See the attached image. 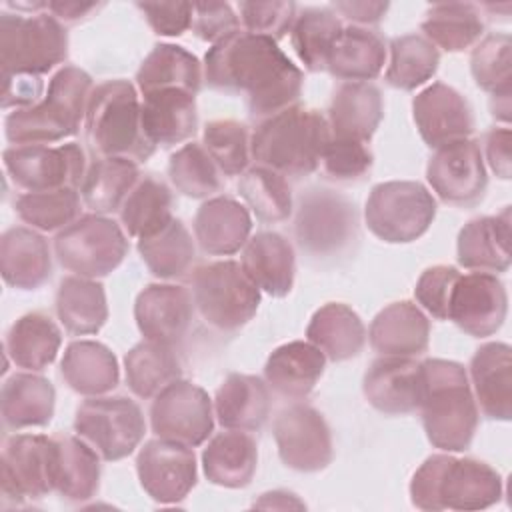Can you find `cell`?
Wrapping results in <instances>:
<instances>
[{"label":"cell","instance_id":"25","mask_svg":"<svg viewBox=\"0 0 512 512\" xmlns=\"http://www.w3.org/2000/svg\"><path fill=\"white\" fill-rule=\"evenodd\" d=\"M252 232V218L244 204L230 196L208 198L194 216V238L210 256H230L244 248Z\"/></svg>","mask_w":512,"mask_h":512},{"label":"cell","instance_id":"45","mask_svg":"<svg viewBox=\"0 0 512 512\" xmlns=\"http://www.w3.org/2000/svg\"><path fill=\"white\" fill-rule=\"evenodd\" d=\"M172 218V194L168 186L154 176H142L120 208V224L126 234L136 240L156 234L170 224Z\"/></svg>","mask_w":512,"mask_h":512},{"label":"cell","instance_id":"1","mask_svg":"<svg viewBox=\"0 0 512 512\" xmlns=\"http://www.w3.org/2000/svg\"><path fill=\"white\" fill-rule=\"evenodd\" d=\"M204 78L214 90L246 94L250 114L260 120L296 106L304 84L276 40L242 30L208 48Z\"/></svg>","mask_w":512,"mask_h":512},{"label":"cell","instance_id":"42","mask_svg":"<svg viewBox=\"0 0 512 512\" xmlns=\"http://www.w3.org/2000/svg\"><path fill=\"white\" fill-rule=\"evenodd\" d=\"M424 38L446 52H462L484 34L482 12L470 2H438L426 10L422 20Z\"/></svg>","mask_w":512,"mask_h":512},{"label":"cell","instance_id":"57","mask_svg":"<svg viewBox=\"0 0 512 512\" xmlns=\"http://www.w3.org/2000/svg\"><path fill=\"white\" fill-rule=\"evenodd\" d=\"M192 28L200 40L216 44L240 32V18L228 2H198L192 4Z\"/></svg>","mask_w":512,"mask_h":512},{"label":"cell","instance_id":"15","mask_svg":"<svg viewBox=\"0 0 512 512\" xmlns=\"http://www.w3.org/2000/svg\"><path fill=\"white\" fill-rule=\"evenodd\" d=\"M294 232L302 250L314 256L336 254L356 234L354 204L330 190H310L300 198Z\"/></svg>","mask_w":512,"mask_h":512},{"label":"cell","instance_id":"18","mask_svg":"<svg viewBox=\"0 0 512 512\" xmlns=\"http://www.w3.org/2000/svg\"><path fill=\"white\" fill-rule=\"evenodd\" d=\"M142 490L160 504L184 500L196 486V456L192 448L164 438L148 440L136 458Z\"/></svg>","mask_w":512,"mask_h":512},{"label":"cell","instance_id":"22","mask_svg":"<svg viewBox=\"0 0 512 512\" xmlns=\"http://www.w3.org/2000/svg\"><path fill=\"white\" fill-rule=\"evenodd\" d=\"M362 392L378 412L390 416L416 412L422 398V364L406 356H380L366 370Z\"/></svg>","mask_w":512,"mask_h":512},{"label":"cell","instance_id":"12","mask_svg":"<svg viewBox=\"0 0 512 512\" xmlns=\"http://www.w3.org/2000/svg\"><path fill=\"white\" fill-rule=\"evenodd\" d=\"M12 182L26 192L78 188L86 176V154L76 142L10 146L2 154Z\"/></svg>","mask_w":512,"mask_h":512},{"label":"cell","instance_id":"39","mask_svg":"<svg viewBox=\"0 0 512 512\" xmlns=\"http://www.w3.org/2000/svg\"><path fill=\"white\" fill-rule=\"evenodd\" d=\"M62 334L50 316L30 312L20 316L4 338L6 356L28 372H40L50 366L60 350Z\"/></svg>","mask_w":512,"mask_h":512},{"label":"cell","instance_id":"59","mask_svg":"<svg viewBox=\"0 0 512 512\" xmlns=\"http://www.w3.org/2000/svg\"><path fill=\"white\" fill-rule=\"evenodd\" d=\"M44 84L40 76L2 78V108H26L38 102Z\"/></svg>","mask_w":512,"mask_h":512},{"label":"cell","instance_id":"62","mask_svg":"<svg viewBox=\"0 0 512 512\" xmlns=\"http://www.w3.org/2000/svg\"><path fill=\"white\" fill-rule=\"evenodd\" d=\"M102 4L96 2H48V12L64 22V24H74L96 12Z\"/></svg>","mask_w":512,"mask_h":512},{"label":"cell","instance_id":"10","mask_svg":"<svg viewBox=\"0 0 512 512\" xmlns=\"http://www.w3.org/2000/svg\"><path fill=\"white\" fill-rule=\"evenodd\" d=\"M54 254L60 266L74 276L96 280L122 264L128 238L112 218L86 214L56 234Z\"/></svg>","mask_w":512,"mask_h":512},{"label":"cell","instance_id":"32","mask_svg":"<svg viewBox=\"0 0 512 512\" xmlns=\"http://www.w3.org/2000/svg\"><path fill=\"white\" fill-rule=\"evenodd\" d=\"M270 406L268 384L250 374H228L214 396V414L226 430H260L270 416Z\"/></svg>","mask_w":512,"mask_h":512},{"label":"cell","instance_id":"40","mask_svg":"<svg viewBox=\"0 0 512 512\" xmlns=\"http://www.w3.org/2000/svg\"><path fill=\"white\" fill-rule=\"evenodd\" d=\"M200 84L202 66L198 58L176 44H156L136 72V88L140 94L176 88L196 96Z\"/></svg>","mask_w":512,"mask_h":512},{"label":"cell","instance_id":"33","mask_svg":"<svg viewBox=\"0 0 512 512\" xmlns=\"http://www.w3.org/2000/svg\"><path fill=\"white\" fill-rule=\"evenodd\" d=\"M60 374L70 390L82 396H104L120 382L118 360L96 340H74L66 346Z\"/></svg>","mask_w":512,"mask_h":512},{"label":"cell","instance_id":"46","mask_svg":"<svg viewBox=\"0 0 512 512\" xmlns=\"http://www.w3.org/2000/svg\"><path fill=\"white\" fill-rule=\"evenodd\" d=\"M138 252L156 278L172 280L184 276L196 256L194 240L182 220L172 218L162 230L138 240Z\"/></svg>","mask_w":512,"mask_h":512},{"label":"cell","instance_id":"35","mask_svg":"<svg viewBox=\"0 0 512 512\" xmlns=\"http://www.w3.org/2000/svg\"><path fill=\"white\" fill-rule=\"evenodd\" d=\"M258 466L254 438L242 430L216 434L202 452L204 476L222 488H244L252 482Z\"/></svg>","mask_w":512,"mask_h":512},{"label":"cell","instance_id":"28","mask_svg":"<svg viewBox=\"0 0 512 512\" xmlns=\"http://www.w3.org/2000/svg\"><path fill=\"white\" fill-rule=\"evenodd\" d=\"M384 116L380 90L370 82H344L336 88L328 108L332 138L368 142Z\"/></svg>","mask_w":512,"mask_h":512},{"label":"cell","instance_id":"44","mask_svg":"<svg viewBox=\"0 0 512 512\" xmlns=\"http://www.w3.org/2000/svg\"><path fill=\"white\" fill-rule=\"evenodd\" d=\"M126 384L138 398H154L168 384L180 380L182 366L172 346L142 340L124 356Z\"/></svg>","mask_w":512,"mask_h":512},{"label":"cell","instance_id":"31","mask_svg":"<svg viewBox=\"0 0 512 512\" xmlns=\"http://www.w3.org/2000/svg\"><path fill=\"white\" fill-rule=\"evenodd\" d=\"M0 272L4 282L14 288H40L52 272V256L46 238L34 228H8L0 238Z\"/></svg>","mask_w":512,"mask_h":512},{"label":"cell","instance_id":"19","mask_svg":"<svg viewBox=\"0 0 512 512\" xmlns=\"http://www.w3.org/2000/svg\"><path fill=\"white\" fill-rule=\"evenodd\" d=\"M508 312V296L504 284L490 272L460 274L448 308L452 320L462 332L474 338L496 334Z\"/></svg>","mask_w":512,"mask_h":512},{"label":"cell","instance_id":"50","mask_svg":"<svg viewBox=\"0 0 512 512\" xmlns=\"http://www.w3.org/2000/svg\"><path fill=\"white\" fill-rule=\"evenodd\" d=\"M16 214L30 228L60 232L80 218V194L76 188L24 192L14 202Z\"/></svg>","mask_w":512,"mask_h":512},{"label":"cell","instance_id":"27","mask_svg":"<svg viewBox=\"0 0 512 512\" xmlns=\"http://www.w3.org/2000/svg\"><path fill=\"white\" fill-rule=\"evenodd\" d=\"M368 340L380 356L414 358L428 348L430 320L410 300L392 302L374 316Z\"/></svg>","mask_w":512,"mask_h":512},{"label":"cell","instance_id":"41","mask_svg":"<svg viewBox=\"0 0 512 512\" xmlns=\"http://www.w3.org/2000/svg\"><path fill=\"white\" fill-rule=\"evenodd\" d=\"M56 314L68 334H96L108 320L104 286L82 276L62 278L56 290Z\"/></svg>","mask_w":512,"mask_h":512},{"label":"cell","instance_id":"63","mask_svg":"<svg viewBox=\"0 0 512 512\" xmlns=\"http://www.w3.org/2000/svg\"><path fill=\"white\" fill-rule=\"evenodd\" d=\"M258 508H304V504L290 492L284 490H274V492H264L258 502H254Z\"/></svg>","mask_w":512,"mask_h":512},{"label":"cell","instance_id":"7","mask_svg":"<svg viewBox=\"0 0 512 512\" xmlns=\"http://www.w3.org/2000/svg\"><path fill=\"white\" fill-rule=\"evenodd\" d=\"M68 56V34L52 14H0V68L8 76H42Z\"/></svg>","mask_w":512,"mask_h":512},{"label":"cell","instance_id":"5","mask_svg":"<svg viewBox=\"0 0 512 512\" xmlns=\"http://www.w3.org/2000/svg\"><path fill=\"white\" fill-rule=\"evenodd\" d=\"M328 140V120L318 110L290 106L256 126L250 138V154L258 166L300 178L320 166Z\"/></svg>","mask_w":512,"mask_h":512},{"label":"cell","instance_id":"47","mask_svg":"<svg viewBox=\"0 0 512 512\" xmlns=\"http://www.w3.org/2000/svg\"><path fill=\"white\" fill-rule=\"evenodd\" d=\"M342 32L340 18L326 8H304L290 30L292 48L310 72H324L330 50Z\"/></svg>","mask_w":512,"mask_h":512},{"label":"cell","instance_id":"29","mask_svg":"<svg viewBox=\"0 0 512 512\" xmlns=\"http://www.w3.org/2000/svg\"><path fill=\"white\" fill-rule=\"evenodd\" d=\"M326 356L310 342L292 340L272 350L264 366V380L276 394L302 400L324 374Z\"/></svg>","mask_w":512,"mask_h":512},{"label":"cell","instance_id":"11","mask_svg":"<svg viewBox=\"0 0 512 512\" xmlns=\"http://www.w3.org/2000/svg\"><path fill=\"white\" fill-rule=\"evenodd\" d=\"M74 430L102 460L116 462L138 448L146 422L140 406L126 396H90L76 408Z\"/></svg>","mask_w":512,"mask_h":512},{"label":"cell","instance_id":"24","mask_svg":"<svg viewBox=\"0 0 512 512\" xmlns=\"http://www.w3.org/2000/svg\"><path fill=\"white\" fill-rule=\"evenodd\" d=\"M142 128L150 144L176 146L194 136L198 128L196 96L186 90H156L142 94Z\"/></svg>","mask_w":512,"mask_h":512},{"label":"cell","instance_id":"26","mask_svg":"<svg viewBox=\"0 0 512 512\" xmlns=\"http://www.w3.org/2000/svg\"><path fill=\"white\" fill-rule=\"evenodd\" d=\"M458 264L474 272L510 268V206L496 216H480L462 226L456 242Z\"/></svg>","mask_w":512,"mask_h":512},{"label":"cell","instance_id":"2","mask_svg":"<svg viewBox=\"0 0 512 512\" xmlns=\"http://www.w3.org/2000/svg\"><path fill=\"white\" fill-rule=\"evenodd\" d=\"M422 364L420 414L428 442L444 452H464L478 428V406L460 362L428 358Z\"/></svg>","mask_w":512,"mask_h":512},{"label":"cell","instance_id":"20","mask_svg":"<svg viewBox=\"0 0 512 512\" xmlns=\"http://www.w3.org/2000/svg\"><path fill=\"white\" fill-rule=\"evenodd\" d=\"M412 116L422 140L434 150L466 140L474 132V116L468 100L444 82H434L414 96Z\"/></svg>","mask_w":512,"mask_h":512},{"label":"cell","instance_id":"8","mask_svg":"<svg viewBox=\"0 0 512 512\" xmlns=\"http://www.w3.org/2000/svg\"><path fill=\"white\" fill-rule=\"evenodd\" d=\"M190 286L194 308L208 326L220 332L240 330L260 306V288L250 280L242 264L234 260L196 266Z\"/></svg>","mask_w":512,"mask_h":512},{"label":"cell","instance_id":"53","mask_svg":"<svg viewBox=\"0 0 512 512\" xmlns=\"http://www.w3.org/2000/svg\"><path fill=\"white\" fill-rule=\"evenodd\" d=\"M202 144L220 172L238 176L248 170L250 162V134L238 120H212L204 126Z\"/></svg>","mask_w":512,"mask_h":512},{"label":"cell","instance_id":"52","mask_svg":"<svg viewBox=\"0 0 512 512\" xmlns=\"http://www.w3.org/2000/svg\"><path fill=\"white\" fill-rule=\"evenodd\" d=\"M470 72L478 88L492 94L510 92L512 40L508 34H488L470 54Z\"/></svg>","mask_w":512,"mask_h":512},{"label":"cell","instance_id":"60","mask_svg":"<svg viewBox=\"0 0 512 512\" xmlns=\"http://www.w3.org/2000/svg\"><path fill=\"white\" fill-rule=\"evenodd\" d=\"M510 142H512V132L510 128H492L484 136V150H486V160L492 168V172L508 180L512 174V160H510Z\"/></svg>","mask_w":512,"mask_h":512},{"label":"cell","instance_id":"48","mask_svg":"<svg viewBox=\"0 0 512 512\" xmlns=\"http://www.w3.org/2000/svg\"><path fill=\"white\" fill-rule=\"evenodd\" d=\"M440 64L438 48L420 34L396 36L390 42L386 82L398 90H414L428 82Z\"/></svg>","mask_w":512,"mask_h":512},{"label":"cell","instance_id":"17","mask_svg":"<svg viewBox=\"0 0 512 512\" xmlns=\"http://www.w3.org/2000/svg\"><path fill=\"white\" fill-rule=\"evenodd\" d=\"M426 180L436 196L448 204L478 202L488 184L482 148L476 140H458L436 148L426 166Z\"/></svg>","mask_w":512,"mask_h":512},{"label":"cell","instance_id":"13","mask_svg":"<svg viewBox=\"0 0 512 512\" xmlns=\"http://www.w3.org/2000/svg\"><path fill=\"white\" fill-rule=\"evenodd\" d=\"M150 426L158 438L188 448L200 446L214 430L212 400L198 384L176 380L154 396Z\"/></svg>","mask_w":512,"mask_h":512},{"label":"cell","instance_id":"30","mask_svg":"<svg viewBox=\"0 0 512 512\" xmlns=\"http://www.w3.org/2000/svg\"><path fill=\"white\" fill-rule=\"evenodd\" d=\"M242 268L250 280L274 298L290 294L296 276L292 244L278 232H258L244 244Z\"/></svg>","mask_w":512,"mask_h":512},{"label":"cell","instance_id":"14","mask_svg":"<svg viewBox=\"0 0 512 512\" xmlns=\"http://www.w3.org/2000/svg\"><path fill=\"white\" fill-rule=\"evenodd\" d=\"M0 478L2 494L16 504L54 492V438L44 434L8 436L0 454Z\"/></svg>","mask_w":512,"mask_h":512},{"label":"cell","instance_id":"43","mask_svg":"<svg viewBox=\"0 0 512 512\" xmlns=\"http://www.w3.org/2000/svg\"><path fill=\"white\" fill-rule=\"evenodd\" d=\"M140 180L138 164L126 158L94 160L80 184V196L94 214H110L122 208L126 196Z\"/></svg>","mask_w":512,"mask_h":512},{"label":"cell","instance_id":"55","mask_svg":"<svg viewBox=\"0 0 512 512\" xmlns=\"http://www.w3.org/2000/svg\"><path fill=\"white\" fill-rule=\"evenodd\" d=\"M240 22L250 34L280 40L296 20L294 2H240Z\"/></svg>","mask_w":512,"mask_h":512},{"label":"cell","instance_id":"56","mask_svg":"<svg viewBox=\"0 0 512 512\" xmlns=\"http://www.w3.org/2000/svg\"><path fill=\"white\" fill-rule=\"evenodd\" d=\"M460 278L458 268L436 264L426 268L414 288L416 302L436 320H448L452 290Z\"/></svg>","mask_w":512,"mask_h":512},{"label":"cell","instance_id":"21","mask_svg":"<svg viewBox=\"0 0 512 512\" xmlns=\"http://www.w3.org/2000/svg\"><path fill=\"white\" fill-rule=\"evenodd\" d=\"M194 316L192 294L178 284H148L134 302V320L144 340L176 346Z\"/></svg>","mask_w":512,"mask_h":512},{"label":"cell","instance_id":"3","mask_svg":"<svg viewBox=\"0 0 512 512\" xmlns=\"http://www.w3.org/2000/svg\"><path fill=\"white\" fill-rule=\"evenodd\" d=\"M502 496V478L486 462L432 454L410 480V500L420 510H484Z\"/></svg>","mask_w":512,"mask_h":512},{"label":"cell","instance_id":"9","mask_svg":"<svg viewBox=\"0 0 512 512\" xmlns=\"http://www.w3.org/2000/svg\"><path fill=\"white\" fill-rule=\"evenodd\" d=\"M436 216V200L420 182L390 180L376 184L364 206L368 230L390 244L420 238Z\"/></svg>","mask_w":512,"mask_h":512},{"label":"cell","instance_id":"36","mask_svg":"<svg viewBox=\"0 0 512 512\" xmlns=\"http://www.w3.org/2000/svg\"><path fill=\"white\" fill-rule=\"evenodd\" d=\"M306 338L326 356V360L344 362L362 352L366 328L350 306L342 302H328L312 314Z\"/></svg>","mask_w":512,"mask_h":512},{"label":"cell","instance_id":"38","mask_svg":"<svg viewBox=\"0 0 512 512\" xmlns=\"http://www.w3.org/2000/svg\"><path fill=\"white\" fill-rule=\"evenodd\" d=\"M56 492L72 502L96 496L100 486V456L80 436H54Z\"/></svg>","mask_w":512,"mask_h":512},{"label":"cell","instance_id":"51","mask_svg":"<svg viewBox=\"0 0 512 512\" xmlns=\"http://www.w3.org/2000/svg\"><path fill=\"white\" fill-rule=\"evenodd\" d=\"M168 176L172 186L188 198H210L222 188L218 166L198 142H188L170 156Z\"/></svg>","mask_w":512,"mask_h":512},{"label":"cell","instance_id":"49","mask_svg":"<svg viewBox=\"0 0 512 512\" xmlns=\"http://www.w3.org/2000/svg\"><path fill=\"white\" fill-rule=\"evenodd\" d=\"M238 194L262 222H282L292 214V190L288 180L266 168L252 166L240 174Z\"/></svg>","mask_w":512,"mask_h":512},{"label":"cell","instance_id":"23","mask_svg":"<svg viewBox=\"0 0 512 512\" xmlns=\"http://www.w3.org/2000/svg\"><path fill=\"white\" fill-rule=\"evenodd\" d=\"M470 388L476 406L490 420L512 418V350L506 342H486L470 358Z\"/></svg>","mask_w":512,"mask_h":512},{"label":"cell","instance_id":"34","mask_svg":"<svg viewBox=\"0 0 512 512\" xmlns=\"http://www.w3.org/2000/svg\"><path fill=\"white\" fill-rule=\"evenodd\" d=\"M56 390L44 376L16 372L4 380L0 392V410L6 428L22 430L46 426L54 416Z\"/></svg>","mask_w":512,"mask_h":512},{"label":"cell","instance_id":"61","mask_svg":"<svg viewBox=\"0 0 512 512\" xmlns=\"http://www.w3.org/2000/svg\"><path fill=\"white\" fill-rule=\"evenodd\" d=\"M388 2H334L332 8L336 12H340L346 20L354 22V26H370V24H378L386 10H388Z\"/></svg>","mask_w":512,"mask_h":512},{"label":"cell","instance_id":"4","mask_svg":"<svg viewBox=\"0 0 512 512\" xmlns=\"http://www.w3.org/2000/svg\"><path fill=\"white\" fill-rule=\"evenodd\" d=\"M92 78L78 66H62L48 82L46 94L32 106L16 108L4 118V132L14 146L52 144L74 136L86 118Z\"/></svg>","mask_w":512,"mask_h":512},{"label":"cell","instance_id":"6","mask_svg":"<svg viewBox=\"0 0 512 512\" xmlns=\"http://www.w3.org/2000/svg\"><path fill=\"white\" fill-rule=\"evenodd\" d=\"M86 140L98 158L144 162L154 144L144 134L138 88L122 78L98 84L86 108Z\"/></svg>","mask_w":512,"mask_h":512},{"label":"cell","instance_id":"64","mask_svg":"<svg viewBox=\"0 0 512 512\" xmlns=\"http://www.w3.org/2000/svg\"><path fill=\"white\" fill-rule=\"evenodd\" d=\"M490 110L492 116L504 124L510 122V92H502V94H492L490 100Z\"/></svg>","mask_w":512,"mask_h":512},{"label":"cell","instance_id":"54","mask_svg":"<svg viewBox=\"0 0 512 512\" xmlns=\"http://www.w3.org/2000/svg\"><path fill=\"white\" fill-rule=\"evenodd\" d=\"M372 162H374V156L366 142L332 138V136L320 158V166L324 174L340 182L362 178L372 168Z\"/></svg>","mask_w":512,"mask_h":512},{"label":"cell","instance_id":"16","mask_svg":"<svg viewBox=\"0 0 512 512\" xmlns=\"http://www.w3.org/2000/svg\"><path fill=\"white\" fill-rule=\"evenodd\" d=\"M274 440L280 460L298 472L324 470L334 456L330 426L308 404H292L274 420Z\"/></svg>","mask_w":512,"mask_h":512},{"label":"cell","instance_id":"37","mask_svg":"<svg viewBox=\"0 0 512 512\" xmlns=\"http://www.w3.org/2000/svg\"><path fill=\"white\" fill-rule=\"evenodd\" d=\"M386 64L384 38L362 26H346L338 34L326 70L344 82H368L376 78Z\"/></svg>","mask_w":512,"mask_h":512},{"label":"cell","instance_id":"58","mask_svg":"<svg viewBox=\"0 0 512 512\" xmlns=\"http://www.w3.org/2000/svg\"><path fill=\"white\" fill-rule=\"evenodd\" d=\"M136 8L158 36H182L192 26L188 2H136Z\"/></svg>","mask_w":512,"mask_h":512}]
</instances>
